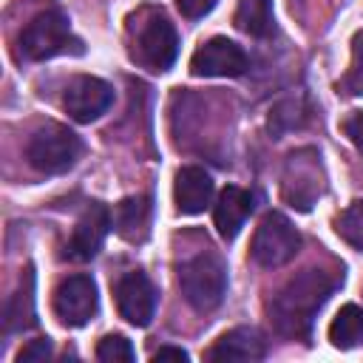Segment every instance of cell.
Listing matches in <instances>:
<instances>
[{"instance_id": "22", "label": "cell", "mask_w": 363, "mask_h": 363, "mask_svg": "<svg viewBox=\"0 0 363 363\" xmlns=\"http://www.w3.org/2000/svg\"><path fill=\"white\" fill-rule=\"evenodd\" d=\"M343 91L346 94H363V31L352 37V62L343 77Z\"/></svg>"}, {"instance_id": "5", "label": "cell", "mask_w": 363, "mask_h": 363, "mask_svg": "<svg viewBox=\"0 0 363 363\" xmlns=\"http://www.w3.org/2000/svg\"><path fill=\"white\" fill-rule=\"evenodd\" d=\"M298 250H301V235L292 227V221L281 213H267L252 235V247H250L252 261L267 269H275L292 261Z\"/></svg>"}, {"instance_id": "23", "label": "cell", "mask_w": 363, "mask_h": 363, "mask_svg": "<svg viewBox=\"0 0 363 363\" xmlns=\"http://www.w3.org/2000/svg\"><path fill=\"white\" fill-rule=\"evenodd\" d=\"M51 354V340L48 337H37V340H28L20 354H17V363H40Z\"/></svg>"}, {"instance_id": "13", "label": "cell", "mask_w": 363, "mask_h": 363, "mask_svg": "<svg viewBox=\"0 0 363 363\" xmlns=\"http://www.w3.org/2000/svg\"><path fill=\"white\" fill-rule=\"evenodd\" d=\"M264 354H267V340L255 326L230 329L207 352L210 360H221V363H252V360H261Z\"/></svg>"}, {"instance_id": "8", "label": "cell", "mask_w": 363, "mask_h": 363, "mask_svg": "<svg viewBox=\"0 0 363 363\" xmlns=\"http://www.w3.org/2000/svg\"><path fill=\"white\" fill-rule=\"evenodd\" d=\"M99 309L96 284L91 275H68L54 289V315L65 326H85Z\"/></svg>"}, {"instance_id": "14", "label": "cell", "mask_w": 363, "mask_h": 363, "mask_svg": "<svg viewBox=\"0 0 363 363\" xmlns=\"http://www.w3.org/2000/svg\"><path fill=\"white\" fill-rule=\"evenodd\" d=\"M216 184L210 179V173H204L201 167H182L176 173V184H173V196H176V207L184 216H196L204 213L213 201Z\"/></svg>"}, {"instance_id": "25", "label": "cell", "mask_w": 363, "mask_h": 363, "mask_svg": "<svg viewBox=\"0 0 363 363\" xmlns=\"http://www.w3.org/2000/svg\"><path fill=\"white\" fill-rule=\"evenodd\" d=\"M176 6H179V11H182V17L199 20V17H204V14L213 11L216 0H176Z\"/></svg>"}, {"instance_id": "18", "label": "cell", "mask_w": 363, "mask_h": 363, "mask_svg": "<svg viewBox=\"0 0 363 363\" xmlns=\"http://www.w3.org/2000/svg\"><path fill=\"white\" fill-rule=\"evenodd\" d=\"M329 343L335 349H357L363 346V309L346 303L335 320L329 323Z\"/></svg>"}, {"instance_id": "15", "label": "cell", "mask_w": 363, "mask_h": 363, "mask_svg": "<svg viewBox=\"0 0 363 363\" xmlns=\"http://www.w3.org/2000/svg\"><path fill=\"white\" fill-rule=\"evenodd\" d=\"M250 213H252V196L247 190L235 187V184L224 187L218 193V201H216V210H213V221H216L218 235L233 241L241 233V227H244Z\"/></svg>"}, {"instance_id": "3", "label": "cell", "mask_w": 363, "mask_h": 363, "mask_svg": "<svg viewBox=\"0 0 363 363\" xmlns=\"http://www.w3.org/2000/svg\"><path fill=\"white\" fill-rule=\"evenodd\" d=\"M179 286H182V295L184 301L199 309V312H210L216 309L221 301H224V292H227V269L224 264L210 255V252H201L190 261L182 264L179 269Z\"/></svg>"}, {"instance_id": "12", "label": "cell", "mask_w": 363, "mask_h": 363, "mask_svg": "<svg viewBox=\"0 0 363 363\" xmlns=\"http://www.w3.org/2000/svg\"><path fill=\"white\" fill-rule=\"evenodd\" d=\"M119 315L133 326H147L156 315V289L145 272H128L116 284Z\"/></svg>"}, {"instance_id": "21", "label": "cell", "mask_w": 363, "mask_h": 363, "mask_svg": "<svg viewBox=\"0 0 363 363\" xmlns=\"http://www.w3.org/2000/svg\"><path fill=\"white\" fill-rule=\"evenodd\" d=\"M96 360L102 363H133L136 352L125 335H105L96 346Z\"/></svg>"}, {"instance_id": "10", "label": "cell", "mask_w": 363, "mask_h": 363, "mask_svg": "<svg viewBox=\"0 0 363 363\" xmlns=\"http://www.w3.org/2000/svg\"><path fill=\"white\" fill-rule=\"evenodd\" d=\"M62 105L71 119L94 122L113 105V88L99 77H74L62 94Z\"/></svg>"}, {"instance_id": "26", "label": "cell", "mask_w": 363, "mask_h": 363, "mask_svg": "<svg viewBox=\"0 0 363 363\" xmlns=\"http://www.w3.org/2000/svg\"><path fill=\"white\" fill-rule=\"evenodd\" d=\"M187 357H190V354H187L184 349H179V346H162V349L153 352V360H156V363H164V360H179V363H182V360H187Z\"/></svg>"}, {"instance_id": "20", "label": "cell", "mask_w": 363, "mask_h": 363, "mask_svg": "<svg viewBox=\"0 0 363 363\" xmlns=\"http://www.w3.org/2000/svg\"><path fill=\"white\" fill-rule=\"evenodd\" d=\"M337 235L346 244H352L354 250H363V199L352 201L340 213V218H337Z\"/></svg>"}, {"instance_id": "11", "label": "cell", "mask_w": 363, "mask_h": 363, "mask_svg": "<svg viewBox=\"0 0 363 363\" xmlns=\"http://www.w3.org/2000/svg\"><path fill=\"white\" fill-rule=\"evenodd\" d=\"M111 221L113 218H111V213H108L105 204H99V201L88 204L82 210V216L77 218L74 233L68 238V258L71 261H91L102 250L105 235L111 230Z\"/></svg>"}, {"instance_id": "1", "label": "cell", "mask_w": 363, "mask_h": 363, "mask_svg": "<svg viewBox=\"0 0 363 363\" xmlns=\"http://www.w3.org/2000/svg\"><path fill=\"white\" fill-rule=\"evenodd\" d=\"M340 281L343 275L320 267L301 269L269 301V320L286 337H306L315 315L320 312V306L329 301V295L337 289Z\"/></svg>"}, {"instance_id": "4", "label": "cell", "mask_w": 363, "mask_h": 363, "mask_svg": "<svg viewBox=\"0 0 363 363\" xmlns=\"http://www.w3.org/2000/svg\"><path fill=\"white\" fill-rule=\"evenodd\" d=\"M71 45L79 48V40L71 34V23L60 9L40 11L37 17L28 20V26L20 34V54L26 60H48L65 54Z\"/></svg>"}, {"instance_id": "19", "label": "cell", "mask_w": 363, "mask_h": 363, "mask_svg": "<svg viewBox=\"0 0 363 363\" xmlns=\"http://www.w3.org/2000/svg\"><path fill=\"white\" fill-rule=\"evenodd\" d=\"M34 326V275L31 267L23 275L20 289L11 295L9 306H6V332H17V329H28Z\"/></svg>"}, {"instance_id": "6", "label": "cell", "mask_w": 363, "mask_h": 363, "mask_svg": "<svg viewBox=\"0 0 363 363\" xmlns=\"http://www.w3.org/2000/svg\"><path fill=\"white\" fill-rule=\"evenodd\" d=\"M133 57L150 68V71H167L179 57V34L173 23L156 11L147 20L139 23L136 40H133Z\"/></svg>"}, {"instance_id": "2", "label": "cell", "mask_w": 363, "mask_h": 363, "mask_svg": "<svg viewBox=\"0 0 363 363\" xmlns=\"http://www.w3.org/2000/svg\"><path fill=\"white\" fill-rule=\"evenodd\" d=\"M26 156L34 170H40L45 176H57L77 164V159L82 156V139L74 130H68L65 125L51 122L31 133V139L26 145Z\"/></svg>"}, {"instance_id": "9", "label": "cell", "mask_w": 363, "mask_h": 363, "mask_svg": "<svg viewBox=\"0 0 363 363\" xmlns=\"http://www.w3.org/2000/svg\"><path fill=\"white\" fill-rule=\"evenodd\" d=\"M190 71L196 77H241L247 71V54L227 37H210L193 51Z\"/></svg>"}, {"instance_id": "16", "label": "cell", "mask_w": 363, "mask_h": 363, "mask_svg": "<svg viewBox=\"0 0 363 363\" xmlns=\"http://www.w3.org/2000/svg\"><path fill=\"white\" fill-rule=\"evenodd\" d=\"M113 227L125 241H145L150 230V199L128 196L113 207Z\"/></svg>"}, {"instance_id": "24", "label": "cell", "mask_w": 363, "mask_h": 363, "mask_svg": "<svg viewBox=\"0 0 363 363\" xmlns=\"http://www.w3.org/2000/svg\"><path fill=\"white\" fill-rule=\"evenodd\" d=\"M343 133L349 136V142L357 147V153L363 156V111H354L343 119Z\"/></svg>"}, {"instance_id": "17", "label": "cell", "mask_w": 363, "mask_h": 363, "mask_svg": "<svg viewBox=\"0 0 363 363\" xmlns=\"http://www.w3.org/2000/svg\"><path fill=\"white\" fill-rule=\"evenodd\" d=\"M233 23L238 31H244L250 37H269L275 28L272 0H238Z\"/></svg>"}, {"instance_id": "7", "label": "cell", "mask_w": 363, "mask_h": 363, "mask_svg": "<svg viewBox=\"0 0 363 363\" xmlns=\"http://www.w3.org/2000/svg\"><path fill=\"white\" fill-rule=\"evenodd\" d=\"M281 190H284V199L298 210H309L315 204V199L323 193L320 156L312 147H303V150H295L286 156Z\"/></svg>"}]
</instances>
